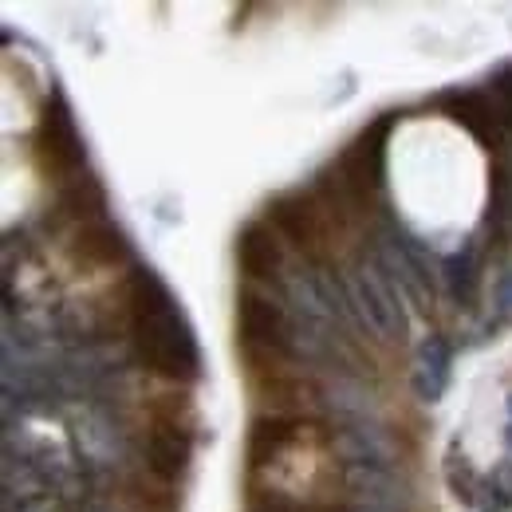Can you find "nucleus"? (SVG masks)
Instances as JSON below:
<instances>
[{"label": "nucleus", "mask_w": 512, "mask_h": 512, "mask_svg": "<svg viewBox=\"0 0 512 512\" xmlns=\"http://www.w3.org/2000/svg\"><path fill=\"white\" fill-rule=\"evenodd\" d=\"M355 296H359V308L367 312V323L375 331H383V339L406 335V320L398 316V304H394L398 296H394V288L383 284V272H371V268L355 272Z\"/></svg>", "instance_id": "9d476101"}, {"label": "nucleus", "mask_w": 512, "mask_h": 512, "mask_svg": "<svg viewBox=\"0 0 512 512\" xmlns=\"http://www.w3.org/2000/svg\"><path fill=\"white\" fill-rule=\"evenodd\" d=\"M304 434V418H292V414H256L253 426H249V442H245V457H249V469H264L272 461H280V453L288 446H296Z\"/></svg>", "instance_id": "1a4fd4ad"}, {"label": "nucleus", "mask_w": 512, "mask_h": 512, "mask_svg": "<svg viewBox=\"0 0 512 512\" xmlns=\"http://www.w3.org/2000/svg\"><path fill=\"white\" fill-rule=\"evenodd\" d=\"M123 312L134 339V355L162 379L193 383L201 375V355L193 343L190 323L182 320L170 288L154 276V268H134L123 280Z\"/></svg>", "instance_id": "f257e3e1"}, {"label": "nucleus", "mask_w": 512, "mask_h": 512, "mask_svg": "<svg viewBox=\"0 0 512 512\" xmlns=\"http://www.w3.org/2000/svg\"><path fill=\"white\" fill-rule=\"evenodd\" d=\"M32 158H36V170L52 182H71L83 174L87 166V146L75 130L71 119V107H67L60 95H52L40 111V123H36V138H32Z\"/></svg>", "instance_id": "20e7f679"}, {"label": "nucleus", "mask_w": 512, "mask_h": 512, "mask_svg": "<svg viewBox=\"0 0 512 512\" xmlns=\"http://www.w3.org/2000/svg\"><path fill=\"white\" fill-rule=\"evenodd\" d=\"M237 351L253 371V379L284 375L296 355L288 312L280 308V300L264 296L256 284H245L237 292Z\"/></svg>", "instance_id": "f03ea898"}, {"label": "nucleus", "mask_w": 512, "mask_h": 512, "mask_svg": "<svg viewBox=\"0 0 512 512\" xmlns=\"http://www.w3.org/2000/svg\"><path fill=\"white\" fill-rule=\"evenodd\" d=\"M237 268L249 284H276L284 272V241L268 221H249L237 233Z\"/></svg>", "instance_id": "0eeeda50"}, {"label": "nucleus", "mask_w": 512, "mask_h": 512, "mask_svg": "<svg viewBox=\"0 0 512 512\" xmlns=\"http://www.w3.org/2000/svg\"><path fill=\"white\" fill-rule=\"evenodd\" d=\"M264 221L280 233V241H288L296 253H304L312 264H323L327 256L339 249V237H335L327 213L320 209V201L312 197V190L276 193L264 205Z\"/></svg>", "instance_id": "7ed1b4c3"}, {"label": "nucleus", "mask_w": 512, "mask_h": 512, "mask_svg": "<svg viewBox=\"0 0 512 512\" xmlns=\"http://www.w3.org/2000/svg\"><path fill=\"white\" fill-rule=\"evenodd\" d=\"M103 209H107V193L99 186V178H91V174L71 178L56 193V213L67 217V221H75L79 229L83 225H95L103 217Z\"/></svg>", "instance_id": "9b49d317"}, {"label": "nucleus", "mask_w": 512, "mask_h": 512, "mask_svg": "<svg viewBox=\"0 0 512 512\" xmlns=\"http://www.w3.org/2000/svg\"><path fill=\"white\" fill-rule=\"evenodd\" d=\"M193 457V438L190 430L174 418H150V430H146V473L170 489L186 469H190Z\"/></svg>", "instance_id": "39448f33"}, {"label": "nucleus", "mask_w": 512, "mask_h": 512, "mask_svg": "<svg viewBox=\"0 0 512 512\" xmlns=\"http://www.w3.org/2000/svg\"><path fill=\"white\" fill-rule=\"evenodd\" d=\"M434 107L449 115L457 127H465L485 150H505V134L509 130L501 127V119H497V107H493V99L485 95V91H446V95H438L434 99Z\"/></svg>", "instance_id": "423d86ee"}, {"label": "nucleus", "mask_w": 512, "mask_h": 512, "mask_svg": "<svg viewBox=\"0 0 512 512\" xmlns=\"http://www.w3.org/2000/svg\"><path fill=\"white\" fill-rule=\"evenodd\" d=\"M67 256H71L75 268H119V264L130 260V245L115 225L95 221V225L75 229V237L67 245Z\"/></svg>", "instance_id": "6e6552de"}]
</instances>
